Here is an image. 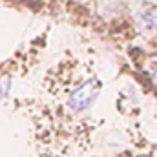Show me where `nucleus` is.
I'll use <instances>...</instances> for the list:
<instances>
[{"label":"nucleus","mask_w":157,"mask_h":157,"mask_svg":"<svg viewBox=\"0 0 157 157\" xmlns=\"http://www.w3.org/2000/svg\"><path fill=\"white\" fill-rule=\"evenodd\" d=\"M101 93V82L97 78H90L86 82H82L78 88H75L71 93H70V99H68V106L71 108V112L75 113H82L86 112L99 97Z\"/></svg>","instance_id":"1"},{"label":"nucleus","mask_w":157,"mask_h":157,"mask_svg":"<svg viewBox=\"0 0 157 157\" xmlns=\"http://www.w3.org/2000/svg\"><path fill=\"white\" fill-rule=\"evenodd\" d=\"M137 24L146 29V31H155L157 29V7H143L137 15Z\"/></svg>","instance_id":"2"},{"label":"nucleus","mask_w":157,"mask_h":157,"mask_svg":"<svg viewBox=\"0 0 157 157\" xmlns=\"http://www.w3.org/2000/svg\"><path fill=\"white\" fill-rule=\"evenodd\" d=\"M9 88H11V78H9V75H2L0 77V101L9 93Z\"/></svg>","instance_id":"3"}]
</instances>
